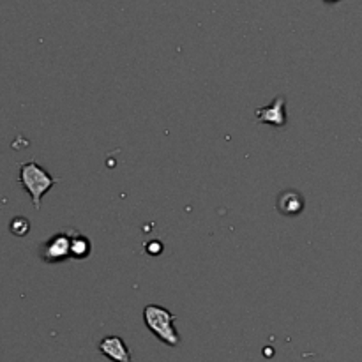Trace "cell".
<instances>
[{
  "instance_id": "6da1fadb",
  "label": "cell",
  "mask_w": 362,
  "mask_h": 362,
  "mask_svg": "<svg viewBox=\"0 0 362 362\" xmlns=\"http://www.w3.org/2000/svg\"><path fill=\"white\" fill-rule=\"evenodd\" d=\"M18 182H20V186L27 191L35 211H39V209H41L42 197L59 182V179L49 175V173L35 161H27L20 165Z\"/></svg>"
},
{
  "instance_id": "3957f363",
  "label": "cell",
  "mask_w": 362,
  "mask_h": 362,
  "mask_svg": "<svg viewBox=\"0 0 362 362\" xmlns=\"http://www.w3.org/2000/svg\"><path fill=\"white\" fill-rule=\"evenodd\" d=\"M39 257L45 264H62L71 258V230L59 232L49 237L39 250Z\"/></svg>"
},
{
  "instance_id": "7a4b0ae2",
  "label": "cell",
  "mask_w": 362,
  "mask_h": 362,
  "mask_svg": "<svg viewBox=\"0 0 362 362\" xmlns=\"http://www.w3.org/2000/svg\"><path fill=\"white\" fill-rule=\"evenodd\" d=\"M177 317L170 313L166 308L158 304H148L144 308V322L148 331L168 346H177L180 343V336L175 329Z\"/></svg>"
},
{
  "instance_id": "ba28073f",
  "label": "cell",
  "mask_w": 362,
  "mask_h": 362,
  "mask_svg": "<svg viewBox=\"0 0 362 362\" xmlns=\"http://www.w3.org/2000/svg\"><path fill=\"white\" fill-rule=\"evenodd\" d=\"M9 230L14 237H25L30 232V221L23 216H16V218L11 219Z\"/></svg>"
},
{
  "instance_id": "8992f818",
  "label": "cell",
  "mask_w": 362,
  "mask_h": 362,
  "mask_svg": "<svg viewBox=\"0 0 362 362\" xmlns=\"http://www.w3.org/2000/svg\"><path fill=\"white\" fill-rule=\"evenodd\" d=\"M304 209V198L299 191H283L278 197V211L285 216H297Z\"/></svg>"
},
{
  "instance_id": "277c9868",
  "label": "cell",
  "mask_w": 362,
  "mask_h": 362,
  "mask_svg": "<svg viewBox=\"0 0 362 362\" xmlns=\"http://www.w3.org/2000/svg\"><path fill=\"white\" fill-rule=\"evenodd\" d=\"M255 117L260 124L274 127L286 126V98L285 95H276L274 101L267 106L255 110Z\"/></svg>"
},
{
  "instance_id": "5b68a950",
  "label": "cell",
  "mask_w": 362,
  "mask_h": 362,
  "mask_svg": "<svg viewBox=\"0 0 362 362\" xmlns=\"http://www.w3.org/2000/svg\"><path fill=\"white\" fill-rule=\"evenodd\" d=\"M98 350L113 362H133L129 349L120 336H106L98 343Z\"/></svg>"
},
{
  "instance_id": "52a82bcc",
  "label": "cell",
  "mask_w": 362,
  "mask_h": 362,
  "mask_svg": "<svg viewBox=\"0 0 362 362\" xmlns=\"http://www.w3.org/2000/svg\"><path fill=\"white\" fill-rule=\"evenodd\" d=\"M92 251L90 240L85 235L78 233L76 230L71 228V258L73 260H85Z\"/></svg>"
},
{
  "instance_id": "9c48e42d",
  "label": "cell",
  "mask_w": 362,
  "mask_h": 362,
  "mask_svg": "<svg viewBox=\"0 0 362 362\" xmlns=\"http://www.w3.org/2000/svg\"><path fill=\"white\" fill-rule=\"evenodd\" d=\"M325 2H338V0H325Z\"/></svg>"
}]
</instances>
